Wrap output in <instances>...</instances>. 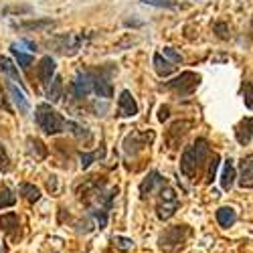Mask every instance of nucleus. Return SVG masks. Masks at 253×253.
<instances>
[{"mask_svg":"<svg viewBox=\"0 0 253 253\" xmlns=\"http://www.w3.org/2000/svg\"><path fill=\"white\" fill-rule=\"evenodd\" d=\"M142 2L156 8H178V2H172V0H142Z\"/></svg>","mask_w":253,"mask_h":253,"instance_id":"25","label":"nucleus"},{"mask_svg":"<svg viewBox=\"0 0 253 253\" xmlns=\"http://www.w3.org/2000/svg\"><path fill=\"white\" fill-rule=\"evenodd\" d=\"M101 156H103V150H99V152H91V154H81V168H89V164H91L93 160L101 158Z\"/></svg>","mask_w":253,"mask_h":253,"instance_id":"27","label":"nucleus"},{"mask_svg":"<svg viewBox=\"0 0 253 253\" xmlns=\"http://www.w3.org/2000/svg\"><path fill=\"white\" fill-rule=\"evenodd\" d=\"M235 136H237V142L241 146H249L251 144V118H243L239 122V126L235 128Z\"/></svg>","mask_w":253,"mask_h":253,"instance_id":"13","label":"nucleus"},{"mask_svg":"<svg viewBox=\"0 0 253 253\" xmlns=\"http://www.w3.org/2000/svg\"><path fill=\"white\" fill-rule=\"evenodd\" d=\"M55 71H57V63L53 57H43L39 61V65H37V77L39 81L43 83V85H49V81L55 77Z\"/></svg>","mask_w":253,"mask_h":253,"instance_id":"7","label":"nucleus"},{"mask_svg":"<svg viewBox=\"0 0 253 253\" xmlns=\"http://www.w3.org/2000/svg\"><path fill=\"white\" fill-rule=\"evenodd\" d=\"M176 209H178V197L174 195L172 188L162 186L160 201H158V205H156V215H158V219H162V221L170 219V217L176 213Z\"/></svg>","mask_w":253,"mask_h":253,"instance_id":"3","label":"nucleus"},{"mask_svg":"<svg viewBox=\"0 0 253 253\" xmlns=\"http://www.w3.org/2000/svg\"><path fill=\"white\" fill-rule=\"evenodd\" d=\"M235 178H237V174H235V164H233V160H227L225 162V168H223V174H221V186L225 188V191H229L231 186H233V182H235Z\"/></svg>","mask_w":253,"mask_h":253,"instance_id":"16","label":"nucleus"},{"mask_svg":"<svg viewBox=\"0 0 253 253\" xmlns=\"http://www.w3.org/2000/svg\"><path fill=\"white\" fill-rule=\"evenodd\" d=\"M91 91V75L87 71H79L75 75V81H73V93L75 97H87Z\"/></svg>","mask_w":253,"mask_h":253,"instance_id":"8","label":"nucleus"},{"mask_svg":"<svg viewBox=\"0 0 253 253\" xmlns=\"http://www.w3.org/2000/svg\"><path fill=\"white\" fill-rule=\"evenodd\" d=\"M8 168H10V158H8V154H6L4 146H0V170L6 172Z\"/></svg>","mask_w":253,"mask_h":253,"instance_id":"28","label":"nucleus"},{"mask_svg":"<svg viewBox=\"0 0 253 253\" xmlns=\"http://www.w3.org/2000/svg\"><path fill=\"white\" fill-rule=\"evenodd\" d=\"M168 118V108H160V114H158V120L160 122H164Z\"/></svg>","mask_w":253,"mask_h":253,"instance_id":"33","label":"nucleus"},{"mask_svg":"<svg viewBox=\"0 0 253 253\" xmlns=\"http://www.w3.org/2000/svg\"><path fill=\"white\" fill-rule=\"evenodd\" d=\"M219 162H221V158H219L217 154H213V160H211V164H209V174H207V182H213V180H215V176H217V170H219Z\"/></svg>","mask_w":253,"mask_h":253,"instance_id":"26","label":"nucleus"},{"mask_svg":"<svg viewBox=\"0 0 253 253\" xmlns=\"http://www.w3.org/2000/svg\"><path fill=\"white\" fill-rule=\"evenodd\" d=\"M20 195H23L29 203H37V201L41 199V191H39L35 184H29V182L20 184Z\"/></svg>","mask_w":253,"mask_h":253,"instance_id":"22","label":"nucleus"},{"mask_svg":"<svg viewBox=\"0 0 253 253\" xmlns=\"http://www.w3.org/2000/svg\"><path fill=\"white\" fill-rule=\"evenodd\" d=\"M0 253H4V251H2V247H0Z\"/></svg>","mask_w":253,"mask_h":253,"instance_id":"34","label":"nucleus"},{"mask_svg":"<svg viewBox=\"0 0 253 253\" xmlns=\"http://www.w3.org/2000/svg\"><path fill=\"white\" fill-rule=\"evenodd\" d=\"M16 203V197H14V193L10 191L8 186H0V209H6V207H12Z\"/></svg>","mask_w":253,"mask_h":253,"instance_id":"23","label":"nucleus"},{"mask_svg":"<svg viewBox=\"0 0 253 253\" xmlns=\"http://www.w3.org/2000/svg\"><path fill=\"white\" fill-rule=\"evenodd\" d=\"M154 69H156V73H158L160 77H166V75H170V73H172L174 65H172L170 61H166L160 53H156V55H154Z\"/></svg>","mask_w":253,"mask_h":253,"instance_id":"20","label":"nucleus"},{"mask_svg":"<svg viewBox=\"0 0 253 253\" xmlns=\"http://www.w3.org/2000/svg\"><path fill=\"white\" fill-rule=\"evenodd\" d=\"M49 83H51V85H49L45 97H47V101L57 103V101L63 97V79H61V77H53Z\"/></svg>","mask_w":253,"mask_h":253,"instance_id":"17","label":"nucleus"},{"mask_svg":"<svg viewBox=\"0 0 253 253\" xmlns=\"http://www.w3.org/2000/svg\"><path fill=\"white\" fill-rule=\"evenodd\" d=\"M215 31H217V35H219L221 39H227V37H229V33H227V25H225V23H217V25H215Z\"/></svg>","mask_w":253,"mask_h":253,"instance_id":"32","label":"nucleus"},{"mask_svg":"<svg viewBox=\"0 0 253 253\" xmlns=\"http://www.w3.org/2000/svg\"><path fill=\"white\" fill-rule=\"evenodd\" d=\"M0 71L4 75H8L12 81H16L18 85H23V77L18 73V67L14 65V61L10 57H0Z\"/></svg>","mask_w":253,"mask_h":253,"instance_id":"12","label":"nucleus"},{"mask_svg":"<svg viewBox=\"0 0 253 253\" xmlns=\"http://www.w3.org/2000/svg\"><path fill=\"white\" fill-rule=\"evenodd\" d=\"M91 89L99 95V97H103V99H110L112 95H114V87H112V83L105 79V77H99V75H95V77H91Z\"/></svg>","mask_w":253,"mask_h":253,"instance_id":"11","label":"nucleus"},{"mask_svg":"<svg viewBox=\"0 0 253 253\" xmlns=\"http://www.w3.org/2000/svg\"><path fill=\"white\" fill-rule=\"evenodd\" d=\"M207 154H209V144H207V140L199 138L193 146H188V148L182 152V156H180V172L186 178H193L195 172L201 168V164L205 162Z\"/></svg>","mask_w":253,"mask_h":253,"instance_id":"1","label":"nucleus"},{"mask_svg":"<svg viewBox=\"0 0 253 253\" xmlns=\"http://www.w3.org/2000/svg\"><path fill=\"white\" fill-rule=\"evenodd\" d=\"M114 243H116V247L122 249V251H128V249L134 247V241H132V239H126V237H114Z\"/></svg>","mask_w":253,"mask_h":253,"instance_id":"29","label":"nucleus"},{"mask_svg":"<svg viewBox=\"0 0 253 253\" xmlns=\"http://www.w3.org/2000/svg\"><path fill=\"white\" fill-rule=\"evenodd\" d=\"M188 235V229L186 227H180V225H176V227H170L166 231V233L160 237V249H166V251H172V249H176V247H182V241H184V237Z\"/></svg>","mask_w":253,"mask_h":253,"instance_id":"5","label":"nucleus"},{"mask_svg":"<svg viewBox=\"0 0 253 253\" xmlns=\"http://www.w3.org/2000/svg\"><path fill=\"white\" fill-rule=\"evenodd\" d=\"M136 114H138L136 99L132 97V93L128 89H124L120 93V99H118V116L120 118H134Z\"/></svg>","mask_w":253,"mask_h":253,"instance_id":"6","label":"nucleus"},{"mask_svg":"<svg viewBox=\"0 0 253 253\" xmlns=\"http://www.w3.org/2000/svg\"><path fill=\"white\" fill-rule=\"evenodd\" d=\"M197 85H199V75L193 73V71H184V73H180L178 77H174L172 81L166 83L168 89H174V91H178L180 95L193 93Z\"/></svg>","mask_w":253,"mask_h":253,"instance_id":"4","label":"nucleus"},{"mask_svg":"<svg viewBox=\"0 0 253 253\" xmlns=\"http://www.w3.org/2000/svg\"><path fill=\"white\" fill-rule=\"evenodd\" d=\"M51 27H55L53 20H31V23L18 25V29H23V31H47Z\"/></svg>","mask_w":253,"mask_h":253,"instance_id":"21","label":"nucleus"},{"mask_svg":"<svg viewBox=\"0 0 253 253\" xmlns=\"http://www.w3.org/2000/svg\"><path fill=\"white\" fill-rule=\"evenodd\" d=\"M12 55H14V59H16L18 65H20V67H25V69H29V67L33 65V61H35V57H33V55L20 53V51L16 49V45H12Z\"/></svg>","mask_w":253,"mask_h":253,"instance_id":"24","label":"nucleus"},{"mask_svg":"<svg viewBox=\"0 0 253 253\" xmlns=\"http://www.w3.org/2000/svg\"><path fill=\"white\" fill-rule=\"evenodd\" d=\"M243 99H245L247 110H251L253 108V89H251V83H245V87H243Z\"/></svg>","mask_w":253,"mask_h":253,"instance_id":"30","label":"nucleus"},{"mask_svg":"<svg viewBox=\"0 0 253 253\" xmlns=\"http://www.w3.org/2000/svg\"><path fill=\"white\" fill-rule=\"evenodd\" d=\"M251 160H253L251 156H247V158L241 160V176H239V184H241L243 188H251V184H253V162H251Z\"/></svg>","mask_w":253,"mask_h":253,"instance_id":"14","label":"nucleus"},{"mask_svg":"<svg viewBox=\"0 0 253 253\" xmlns=\"http://www.w3.org/2000/svg\"><path fill=\"white\" fill-rule=\"evenodd\" d=\"M79 43H81V39L75 37V35H61V37H55V39L51 41V45H53L55 51H59V53H67V49L77 51V49H79Z\"/></svg>","mask_w":253,"mask_h":253,"instance_id":"9","label":"nucleus"},{"mask_svg":"<svg viewBox=\"0 0 253 253\" xmlns=\"http://www.w3.org/2000/svg\"><path fill=\"white\" fill-rule=\"evenodd\" d=\"M156 184H164V178L160 176V172H150L148 176H146L144 180H142V184H140V193H142V197H146V195H150L152 191H154V186Z\"/></svg>","mask_w":253,"mask_h":253,"instance_id":"15","label":"nucleus"},{"mask_svg":"<svg viewBox=\"0 0 253 253\" xmlns=\"http://www.w3.org/2000/svg\"><path fill=\"white\" fill-rule=\"evenodd\" d=\"M35 118H37V124H39V128L43 130L45 134H49V136H55V134H59V132H63V128H65V120H63L49 103H41V105H37V114H35Z\"/></svg>","mask_w":253,"mask_h":253,"instance_id":"2","label":"nucleus"},{"mask_svg":"<svg viewBox=\"0 0 253 253\" xmlns=\"http://www.w3.org/2000/svg\"><path fill=\"white\" fill-rule=\"evenodd\" d=\"M162 57H168V59H172L174 63H180L182 61V57H180V53H176L174 49H170V47H164V55Z\"/></svg>","mask_w":253,"mask_h":253,"instance_id":"31","label":"nucleus"},{"mask_svg":"<svg viewBox=\"0 0 253 253\" xmlns=\"http://www.w3.org/2000/svg\"><path fill=\"white\" fill-rule=\"evenodd\" d=\"M6 89H8V93H10V99H12V103L16 105V110L20 112V114H29L31 112V103H29V99L25 97V93L20 91L14 83H6Z\"/></svg>","mask_w":253,"mask_h":253,"instance_id":"10","label":"nucleus"},{"mask_svg":"<svg viewBox=\"0 0 253 253\" xmlns=\"http://www.w3.org/2000/svg\"><path fill=\"white\" fill-rule=\"evenodd\" d=\"M0 229L8 235H14V231H18V215L16 213H6L0 217Z\"/></svg>","mask_w":253,"mask_h":253,"instance_id":"19","label":"nucleus"},{"mask_svg":"<svg viewBox=\"0 0 253 253\" xmlns=\"http://www.w3.org/2000/svg\"><path fill=\"white\" fill-rule=\"evenodd\" d=\"M237 221V213H235V209H231V207H221L217 211V223L221 227H231Z\"/></svg>","mask_w":253,"mask_h":253,"instance_id":"18","label":"nucleus"}]
</instances>
